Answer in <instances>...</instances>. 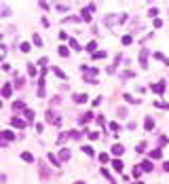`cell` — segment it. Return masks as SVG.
Masks as SVG:
<instances>
[{
	"label": "cell",
	"mask_w": 169,
	"mask_h": 184,
	"mask_svg": "<svg viewBox=\"0 0 169 184\" xmlns=\"http://www.w3.org/2000/svg\"><path fill=\"white\" fill-rule=\"evenodd\" d=\"M93 119V112H85V117L81 119V123H87V121H91Z\"/></svg>",
	"instance_id": "1f68e13d"
},
{
	"label": "cell",
	"mask_w": 169,
	"mask_h": 184,
	"mask_svg": "<svg viewBox=\"0 0 169 184\" xmlns=\"http://www.w3.org/2000/svg\"><path fill=\"white\" fill-rule=\"evenodd\" d=\"M131 76H133V74L129 72V70H125V72H123V78H131Z\"/></svg>",
	"instance_id": "681fc988"
},
{
	"label": "cell",
	"mask_w": 169,
	"mask_h": 184,
	"mask_svg": "<svg viewBox=\"0 0 169 184\" xmlns=\"http://www.w3.org/2000/svg\"><path fill=\"white\" fill-rule=\"evenodd\" d=\"M47 159H49V163H51V165H55V167H59V159H57L55 155H49Z\"/></svg>",
	"instance_id": "d6986e66"
},
{
	"label": "cell",
	"mask_w": 169,
	"mask_h": 184,
	"mask_svg": "<svg viewBox=\"0 0 169 184\" xmlns=\"http://www.w3.org/2000/svg\"><path fill=\"white\" fill-rule=\"evenodd\" d=\"M11 93H13V85L11 83H4L2 85V98H8Z\"/></svg>",
	"instance_id": "5b68a950"
},
{
	"label": "cell",
	"mask_w": 169,
	"mask_h": 184,
	"mask_svg": "<svg viewBox=\"0 0 169 184\" xmlns=\"http://www.w3.org/2000/svg\"><path fill=\"white\" fill-rule=\"evenodd\" d=\"M0 136H2V140H8V142H13V140H15V133H13L11 129H4Z\"/></svg>",
	"instance_id": "52a82bcc"
},
{
	"label": "cell",
	"mask_w": 169,
	"mask_h": 184,
	"mask_svg": "<svg viewBox=\"0 0 169 184\" xmlns=\"http://www.w3.org/2000/svg\"><path fill=\"white\" fill-rule=\"evenodd\" d=\"M47 95V91H44V76L38 78V98H44Z\"/></svg>",
	"instance_id": "3957f363"
},
{
	"label": "cell",
	"mask_w": 169,
	"mask_h": 184,
	"mask_svg": "<svg viewBox=\"0 0 169 184\" xmlns=\"http://www.w3.org/2000/svg\"><path fill=\"white\" fill-rule=\"evenodd\" d=\"M140 66L144 68V70L148 68V49H142L140 51Z\"/></svg>",
	"instance_id": "6da1fadb"
},
{
	"label": "cell",
	"mask_w": 169,
	"mask_h": 184,
	"mask_svg": "<svg viewBox=\"0 0 169 184\" xmlns=\"http://www.w3.org/2000/svg\"><path fill=\"white\" fill-rule=\"evenodd\" d=\"M38 64H40V66H47V64H49V57H40Z\"/></svg>",
	"instance_id": "ee69618b"
},
{
	"label": "cell",
	"mask_w": 169,
	"mask_h": 184,
	"mask_svg": "<svg viewBox=\"0 0 169 184\" xmlns=\"http://www.w3.org/2000/svg\"><path fill=\"white\" fill-rule=\"evenodd\" d=\"M158 15V8H150V17H156Z\"/></svg>",
	"instance_id": "7dc6e473"
},
{
	"label": "cell",
	"mask_w": 169,
	"mask_h": 184,
	"mask_svg": "<svg viewBox=\"0 0 169 184\" xmlns=\"http://www.w3.org/2000/svg\"><path fill=\"white\" fill-rule=\"evenodd\" d=\"M74 184H85V182H83V180H78V182H74Z\"/></svg>",
	"instance_id": "f5cc1de1"
},
{
	"label": "cell",
	"mask_w": 169,
	"mask_h": 184,
	"mask_svg": "<svg viewBox=\"0 0 169 184\" xmlns=\"http://www.w3.org/2000/svg\"><path fill=\"white\" fill-rule=\"evenodd\" d=\"M19 49H21V53H28V51L32 49V45H30V42H21V47H19Z\"/></svg>",
	"instance_id": "484cf974"
},
{
	"label": "cell",
	"mask_w": 169,
	"mask_h": 184,
	"mask_svg": "<svg viewBox=\"0 0 169 184\" xmlns=\"http://www.w3.org/2000/svg\"><path fill=\"white\" fill-rule=\"evenodd\" d=\"M140 173H142V167H133V173H131V176L135 178V180L140 178Z\"/></svg>",
	"instance_id": "d6a6232c"
},
{
	"label": "cell",
	"mask_w": 169,
	"mask_h": 184,
	"mask_svg": "<svg viewBox=\"0 0 169 184\" xmlns=\"http://www.w3.org/2000/svg\"><path fill=\"white\" fill-rule=\"evenodd\" d=\"M135 184H144V182H140V180H137V182H135Z\"/></svg>",
	"instance_id": "db71d44e"
},
{
	"label": "cell",
	"mask_w": 169,
	"mask_h": 184,
	"mask_svg": "<svg viewBox=\"0 0 169 184\" xmlns=\"http://www.w3.org/2000/svg\"><path fill=\"white\" fill-rule=\"evenodd\" d=\"M108 125H110V129H112V131H119V129H121V125H119L116 121H114V123H108Z\"/></svg>",
	"instance_id": "836d02e7"
},
{
	"label": "cell",
	"mask_w": 169,
	"mask_h": 184,
	"mask_svg": "<svg viewBox=\"0 0 169 184\" xmlns=\"http://www.w3.org/2000/svg\"><path fill=\"white\" fill-rule=\"evenodd\" d=\"M161 155H163V152H161V148H154V150L150 152V159H161Z\"/></svg>",
	"instance_id": "7402d4cb"
},
{
	"label": "cell",
	"mask_w": 169,
	"mask_h": 184,
	"mask_svg": "<svg viewBox=\"0 0 169 184\" xmlns=\"http://www.w3.org/2000/svg\"><path fill=\"white\" fill-rule=\"evenodd\" d=\"M32 40H34V45H36V47H42V38L38 36V34H34V36H32Z\"/></svg>",
	"instance_id": "4316f807"
},
{
	"label": "cell",
	"mask_w": 169,
	"mask_h": 184,
	"mask_svg": "<svg viewBox=\"0 0 169 184\" xmlns=\"http://www.w3.org/2000/svg\"><path fill=\"white\" fill-rule=\"evenodd\" d=\"M70 138L72 140H81V133H78V131H70Z\"/></svg>",
	"instance_id": "8d00e7d4"
},
{
	"label": "cell",
	"mask_w": 169,
	"mask_h": 184,
	"mask_svg": "<svg viewBox=\"0 0 169 184\" xmlns=\"http://www.w3.org/2000/svg\"><path fill=\"white\" fill-rule=\"evenodd\" d=\"M68 138H70V131H64V133H61V136L57 138V144H64V142H66Z\"/></svg>",
	"instance_id": "ac0fdd59"
},
{
	"label": "cell",
	"mask_w": 169,
	"mask_h": 184,
	"mask_svg": "<svg viewBox=\"0 0 169 184\" xmlns=\"http://www.w3.org/2000/svg\"><path fill=\"white\" fill-rule=\"evenodd\" d=\"M70 157H72V152H70L68 148H61V152H59V161H68Z\"/></svg>",
	"instance_id": "ba28073f"
},
{
	"label": "cell",
	"mask_w": 169,
	"mask_h": 184,
	"mask_svg": "<svg viewBox=\"0 0 169 184\" xmlns=\"http://www.w3.org/2000/svg\"><path fill=\"white\" fill-rule=\"evenodd\" d=\"M15 87H23V81H21V78H15Z\"/></svg>",
	"instance_id": "c3c4849f"
},
{
	"label": "cell",
	"mask_w": 169,
	"mask_h": 184,
	"mask_svg": "<svg viewBox=\"0 0 169 184\" xmlns=\"http://www.w3.org/2000/svg\"><path fill=\"white\" fill-rule=\"evenodd\" d=\"M83 152L91 157V155H93V148H91V146H83Z\"/></svg>",
	"instance_id": "e575fe53"
},
{
	"label": "cell",
	"mask_w": 169,
	"mask_h": 184,
	"mask_svg": "<svg viewBox=\"0 0 169 184\" xmlns=\"http://www.w3.org/2000/svg\"><path fill=\"white\" fill-rule=\"evenodd\" d=\"M53 74H55V76H59V78H68V74H66L61 68H57V66H53Z\"/></svg>",
	"instance_id": "8fae6325"
},
{
	"label": "cell",
	"mask_w": 169,
	"mask_h": 184,
	"mask_svg": "<svg viewBox=\"0 0 169 184\" xmlns=\"http://www.w3.org/2000/svg\"><path fill=\"white\" fill-rule=\"evenodd\" d=\"M144 129H146V131H152V129H154V119H152V117H146V121H144Z\"/></svg>",
	"instance_id": "8992f818"
},
{
	"label": "cell",
	"mask_w": 169,
	"mask_h": 184,
	"mask_svg": "<svg viewBox=\"0 0 169 184\" xmlns=\"http://www.w3.org/2000/svg\"><path fill=\"white\" fill-rule=\"evenodd\" d=\"M123 98H125V100H127L129 104H135V100H133V98H131V95H129V93H123Z\"/></svg>",
	"instance_id": "b9f144b4"
},
{
	"label": "cell",
	"mask_w": 169,
	"mask_h": 184,
	"mask_svg": "<svg viewBox=\"0 0 169 184\" xmlns=\"http://www.w3.org/2000/svg\"><path fill=\"white\" fill-rule=\"evenodd\" d=\"M74 102H76V104H85V102H87V93H76V95H74Z\"/></svg>",
	"instance_id": "7c38bea8"
},
{
	"label": "cell",
	"mask_w": 169,
	"mask_h": 184,
	"mask_svg": "<svg viewBox=\"0 0 169 184\" xmlns=\"http://www.w3.org/2000/svg\"><path fill=\"white\" fill-rule=\"evenodd\" d=\"M85 49L89 51V53H97V40H91V42H89V45H87Z\"/></svg>",
	"instance_id": "30bf717a"
},
{
	"label": "cell",
	"mask_w": 169,
	"mask_h": 184,
	"mask_svg": "<svg viewBox=\"0 0 169 184\" xmlns=\"http://www.w3.org/2000/svg\"><path fill=\"white\" fill-rule=\"evenodd\" d=\"M23 112H25V119H28V121H34V110H30V108H25Z\"/></svg>",
	"instance_id": "f1b7e54d"
},
{
	"label": "cell",
	"mask_w": 169,
	"mask_h": 184,
	"mask_svg": "<svg viewBox=\"0 0 169 184\" xmlns=\"http://www.w3.org/2000/svg\"><path fill=\"white\" fill-rule=\"evenodd\" d=\"M64 23H78V17H68Z\"/></svg>",
	"instance_id": "60d3db41"
},
{
	"label": "cell",
	"mask_w": 169,
	"mask_h": 184,
	"mask_svg": "<svg viewBox=\"0 0 169 184\" xmlns=\"http://www.w3.org/2000/svg\"><path fill=\"white\" fill-rule=\"evenodd\" d=\"M28 72H30V76L34 78V76L38 74V70H36V66H34V64H28Z\"/></svg>",
	"instance_id": "ffe728a7"
},
{
	"label": "cell",
	"mask_w": 169,
	"mask_h": 184,
	"mask_svg": "<svg viewBox=\"0 0 169 184\" xmlns=\"http://www.w3.org/2000/svg\"><path fill=\"white\" fill-rule=\"evenodd\" d=\"M36 131H38V133H42V131H44V125H40V123H38V125H36Z\"/></svg>",
	"instance_id": "f907efd6"
},
{
	"label": "cell",
	"mask_w": 169,
	"mask_h": 184,
	"mask_svg": "<svg viewBox=\"0 0 169 184\" xmlns=\"http://www.w3.org/2000/svg\"><path fill=\"white\" fill-rule=\"evenodd\" d=\"M144 150H146V142H140L135 146V152H144Z\"/></svg>",
	"instance_id": "f546056e"
},
{
	"label": "cell",
	"mask_w": 169,
	"mask_h": 184,
	"mask_svg": "<svg viewBox=\"0 0 169 184\" xmlns=\"http://www.w3.org/2000/svg\"><path fill=\"white\" fill-rule=\"evenodd\" d=\"M95 121H97V125H106V119H104V114H100Z\"/></svg>",
	"instance_id": "7bdbcfd3"
},
{
	"label": "cell",
	"mask_w": 169,
	"mask_h": 184,
	"mask_svg": "<svg viewBox=\"0 0 169 184\" xmlns=\"http://www.w3.org/2000/svg\"><path fill=\"white\" fill-rule=\"evenodd\" d=\"M100 161H102V163H108V161H110V157L106 155V152H102V155H100Z\"/></svg>",
	"instance_id": "d590c367"
},
{
	"label": "cell",
	"mask_w": 169,
	"mask_h": 184,
	"mask_svg": "<svg viewBox=\"0 0 169 184\" xmlns=\"http://www.w3.org/2000/svg\"><path fill=\"white\" fill-rule=\"evenodd\" d=\"M11 125H13V127H17V129H23V127H25V123H23L19 117H15V119L11 121Z\"/></svg>",
	"instance_id": "9c48e42d"
},
{
	"label": "cell",
	"mask_w": 169,
	"mask_h": 184,
	"mask_svg": "<svg viewBox=\"0 0 169 184\" xmlns=\"http://www.w3.org/2000/svg\"><path fill=\"white\" fill-rule=\"evenodd\" d=\"M163 169H165V171H169V161H165V163H163Z\"/></svg>",
	"instance_id": "816d5d0a"
},
{
	"label": "cell",
	"mask_w": 169,
	"mask_h": 184,
	"mask_svg": "<svg viewBox=\"0 0 169 184\" xmlns=\"http://www.w3.org/2000/svg\"><path fill=\"white\" fill-rule=\"evenodd\" d=\"M68 40H70V47H72L74 51H81V49H83V47H81V45H78V42H76L74 38H68Z\"/></svg>",
	"instance_id": "603a6c76"
},
{
	"label": "cell",
	"mask_w": 169,
	"mask_h": 184,
	"mask_svg": "<svg viewBox=\"0 0 169 184\" xmlns=\"http://www.w3.org/2000/svg\"><path fill=\"white\" fill-rule=\"evenodd\" d=\"M95 8H97V4H95V2H91V4H87V11H89V13H93Z\"/></svg>",
	"instance_id": "ab89813d"
},
{
	"label": "cell",
	"mask_w": 169,
	"mask_h": 184,
	"mask_svg": "<svg viewBox=\"0 0 169 184\" xmlns=\"http://www.w3.org/2000/svg\"><path fill=\"white\" fill-rule=\"evenodd\" d=\"M13 110H15V112H19V110H25L23 102H13Z\"/></svg>",
	"instance_id": "44dd1931"
},
{
	"label": "cell",
	"mask_w": 169,
	"mask_h": 184,
	"mask_svg": "<svg viewBox=\"0 0 169 184\" xmlns=\"http://www.w3.org/2000/svg\"><path fill=\"white\" fill-rule=\"evenodd\" d=\"M154 57H156L158 61H163V64H167V66H169V59H167V57H165L163 53H154Z\"/></svg>",
	"instance_id": "d4e9b609"
},
{
	"label": "cell",
	"mask_w": 169,
	"mask_h": 184,
	"mask_svg": "<svg viewBox=\"0 0 169 184\" xmlns=\"http://www.w3.org/2000/svg\"><path fill=\"white\" fill-rule=\"evenodd\" d=\"M165 87H167V83H165V81H158V83H154V85H152V91H154L156 95H161V93H165Z\"/></svg>",
	"instance_id": "7a4b0ae2"
},
{
	"label": "cell",
	"mask_w": 169,
	"mask_h": 184,
	"mask_svg": "<svg viewBox=\"0 0 169 184\" xmlns=\"http://www.w3.org/2000/svg\"><path fill=\"white\" fill-rule=\"evenodd\" d=\"M106 57V51H97V53H93V59H104Z\"/></svg>",
	"instance_id": "4dcf8cb0"
},
{
	"label": "cell",
	"mask_w": 169,
	"mask_h": 184,
	"mask_svg": "<svg viewBox=\"0 0 169 184\" xmlns=\"http://www.w3.org/2000/svg\"><path fill=\"white\" fill-rule=\"evenodd\" d=\"M89 140H100V133H97V131H91V133H89Z\"/></svg>",
	"instance_id": "f35d334b"
},
{
	"label": "cell",
	"mask_w": 169,
	"mask_h": 184,
	"mask_svg": "<svg viewBox=\"0 0 169 184\" xmlns=\"http://www.w3.org/2000/svg\"><path fill=\"white\" fill-rule=\"evenodd\" d=\"M123 152H125V146H123V144H114L112 146V155L114 157H121Z\"/></svg>",
	"instance_id": "277c9868"
},
{
	"label": "cell",
	"mask_w": 169,
	"mask_h": 184,
	"mask_svg": "<svg viewBox=\"0 0 169 184\" xmlns=\"http://www.w3.org/2000/svg\"><path fill=\"white\" fill-rule=\"evenodd\" d=\"M59 55H61V57H66V59H68V57H70V49H68L66 45H61V47H59Z\"/></svg>",
	"instance_id": "9a60e30c"
},
{
	"label": "cell",
	"mask_w": 169,
	"mask_h": 184,
	"mask_svg": "<svg viewBox=\"0 0 169 184\" xmlns=\"http://www.w3.org/2000/svg\"><path fill=\"white\" fill-rule=\"evenodd\" d=\"M21 159H23L25 163H34V157H32V152H28V150L21 152Z\"/></svg>",
	"instance_id": "5bb4252c"
},
{
	"label": "cell",
	"mask_w": 169,
	"mask_h": 184,
	"mask_svg": "<svg viewBox=\"0 0 169 184\" xmlns=\"http://www.w3.org/2000/svg\"><path fill=\"white\" fill-rule=\"evenodd\" d=\"M152 169H154L152 161H144V163H142V171H152Z\"/></svg>",
	"instance_id": "4fadbf2b"
},
{
	"label": "cell",
	"mask_w": 169,
	"mask_h": 184,
	"mask_svg": "<svg viewBox=\"0 0 169 184\" xmlns=\"http://www.w3.org/2000/svg\"><path fill=\"white\" fill-rule=\"evenodd\" d=\"M112 167L116 169V171H123V161H121V159H114V161H112Z\"/></svg>",
	"instance_id": "e0dca14e"
},
{
	"label": "cell",
	"mask_w": 169,
	"mask_h": 184,
	"mask_svg": "<svg viewBox=\"0 0 169 184\" xmlns=\"http://www.w3.org/2000/svg\"><path fill=\"white\" fill-rule=\"evenodd\" d=\"M68 8H70V6H66V4H57V11H59V13H66Z\"/></svg>",
	"instance_id": "74e56055"
},
{
	"label": "cell",
	"mask_w": 169,
	"mask_h": 184,
	"mask_svg": "<svg viewBox=\"0 0 169 184\" xmlns=\"http://www.w3.org/2000/svg\"><path fill=\"white\" fill-rule=\"evenodd\" d=\"M119 117H121V119H125V117H127V110H125V108H121V110H119Z\"/></svg>",
	"instance_id": "f6af8a7d"
},
{
	"label": "cell",
	"mask_w": 169,
	"mask_h": 184,
	"mask_svg": "<svg viewBox=\"0 0 169 184\" xmlns=\"http://www.w3.org/2000/svg\"><path fill=\"white\" fill-rule=\"evenodd\" d=\"M38 6H40V8H42V11H49V8H51V6H49V4H47V2H40V4H38Z\"/></svg>",
	"instance_id": "bcb514c9"
},
{
	"label": "cell",
	"mask_w": 169,
	"mask_h": 184,
	"mask_svg": "<svg viewBox=\"0 0 169 184\" xmlns=\"http://www.w3.org/2000/svg\"><path fill=\"white\" fill-rule=\"evenodd\" d=\"M40 178L49 180V171H47V167H44V163H40Z\"/></svg>",
	"instance_id": "2e32d148"
},
{
	"label": "cell",
	"mask_w": 169,
	"mask_h": 184,
	"mask_svg": "<svg viewBox=\"0 0 169 184\" xmlns=\"http://www.w3.org/2000/svg\"><path fill=\"white\" fill-rule=\"evenodd\" d=\"M81 15H83V19H85L87 23H89V21H91V13H89V11H87V8H83V13H81Z\"/></svg>",
	"instance_id": "83f0119b"
},
{
	"label": "cell",
	"mask_w": 169,
	"mask_h": 184,
	"mask_svg": "<svg viewBox=\"0 0 169 184\" xmlns=\"http://www.w3.org/2000/svg\"><path fill=\"white\" fill-rule=\"evenodd\" d=\"M121 42H123V45H125V47H129L131 42H133V38H131L129 34H127V36H123V38H121Z\"/></svg>",
	"instance_id": "cb8c5ba5"
}]
</instances>
